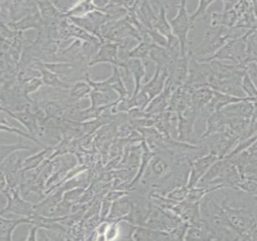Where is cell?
Listing matches in <instances>:
<instances>
[{"instance_id": "ffe728a7", "label": "cell", "mask_w": 257, "mask_h": 241, "mask_svg": "<svg viewBox=\"0 0 257 241\" xmlns=\"http://www.w3.org/2000/svg\"><path fill=\"white\" fill-rule=\"evenodd\" d=\"M96 11H102L94 2H78L65 14L66 18H81Z\"/></svg>"}, {"instance_id": "8d00e7d4", "label": "cell", "mask_w": 257, "mask_h": 241, "mask_svg": "<svg viewBox=\"0 0 257 241\" xmlns=\"http://www.w3.org/2000/svg\"><path fill=\"white\" fill-rule=\"evenodd\" d=\"M255 199H256V202H257V198H255Z\"/></svg>"}, {"instance_id": "2e32d148", "label": "cell", "mask_w": 257, "mask_h": 241, "mask_svg": "<svg viewBox=\"0 0 257 241\" xmlns=\"http://www.w3.org/2000/svg\"><path fill=\"white\" fill-rule=\"evenodd\" d=\"M43 26L44 23L39 12L24 17V18L12 24L10 27L16 32L23 33V32L30 30V29L41 30Z\"/></svg>"}, {"instance_id": "6da1fadb", "label": "cell", "mask_w": 257, "mask_h": 241, "mask_svg": "<svg viewBox=\"0 0 257 241\" xmlns=\"http://www.w3.org/2000/svg\"><path fill=\"white\" fill-rule=\"evenodd\" d=\"M238 29L228 28L225 27H211L209 26L206 30L203 40L197 48V51L193 54L195 57H200L199 58H205L213 55L216 51H218L223 45L232 39H236L240 35Z\"/></svg>"}, {"instance_id": "f546056e", "label": "cell", "mask_w": 257, "mask_h": 241, "mask_svg": "<svg viewBox=\"0 0 257 241\" xmlns=\"http://www.w3.org/2000/svg\"><path fill=\"white\" fill-rule=\"evenodd\" d=\"M241 86L247 98L257 99V89L247 70L241 79Z\"/></svg>"}, {"instance_id": "74e56055", "label": "cell", "mask_w": 257, "mask_h": 241, "mask_svg": "<svg viewBox=\"0 0 257 241\" xmlns=\"http://www.w3.org/2000/svg\"><path fill=\"white\" fill-rule=\"evenodd\" d=\"M0 3H1V2H0ZM0 12H1V9H0Z\"/></svg>"}, {"instance_id": "5b68a950", "label": "cell", "mask_w": 257, "mask_h": 241, "mask_svg": "<svg viewBox=\"0 0 257 241\" xmlns=\"http://www.w3.org/2000/svg\"><path fill=\"white\" fill-rule=\"evenodd\" d=\"M120 43L118 42H102L98 48V51L89 60L90 66H95L99 63H110L113 66L124 67V61L119 57Z\"/></svg>"}, {"instance_id": "30bf717a", "label": "cell", "mask_w": 257, "mask_h": 241, "mask_svg": "<svg viewBox=\"0 0 257 241\" xmlns=\"http://www.w3.org/2000/svg\"><path fill=\"white\" fill-rule=\"evenodd\" d=\"M256 101L251 98H247L244 101L230 104L220 110L227 118H242V119H250L253 113V101Z\"/></svg>"}, {"instance_id": "44dd1931", "label": "cell", "mask_w": 257, "mask_h": 241, "mask_svg": "<svg viewBox=\"0 0 257 241\" xmlns=\"http://www.w3.org/2000/svg\"><path fill=\"white\" fill-rule=\"evenodd\" d=\"M113 72L109 78H107L111 89L118 95V101H122L128 98V91L123 83L119 67L114 66Z\"/></svg>"}, {"instance_id": "e575fe53", "label": "cell", "mask_w": 257, "mask_h": 241, "mask_svg": "<svg viewBox=\"0 0 257 241\" xmlns=\"http://www.w3.org/2000/svg\"><path fill=\"white\" fill-rule=\"evenodd\" d=\"M41 228L37 225H32V228H30L29 231V234L27 235V240H37V235L39 231H40Z\"/></svg>"}, {"instance_id": "d590c367", "label": "cell", "mask_w": 257, "mask_h": 241, "mask_svg": "<svg viewBox=\"0 0 257 241\" xmlns=\"http://www.w3.org/2000/svg\"><path fill=\"white\" fill-rule=\"evenodd\" d=\"M6 187H7V182H6V174L1 165L0 166V193L2 192L3 193Z\"/></svg>"}, {"instance_id": "7c38bea8", "label": "cell", "mask_w": 257, "mask_h": 241, "mask_svg": "<svg viewBox=\"0 0 257 241\" xmlns=\"http://www.w3.org/2000/svg\"><path fill=\"white\" fill-rule=\"evenodd\" d=\"M24 224L32 225L31 216L19 219H8L0 214V241H11L15 229Z\"/></svg>"}, {"instance_id": "8fae6325", "label": "cell", "mask_w": 257, "mask_h": 241, "mask_svg": "<svg viewBox=\"0 0 257 241\" xmlns=\"http://www.w3.org/2000/svg\"><path fill=\"white\" fill-rule=\"evenodd\" d=\"M123 60L124 61L123 69L126 72H130L134 81V92L133 96H136L142 90V80L146 74L145 63L143 60L138 59H126Z\"/></svg>"}, {"instance_id": "d6986e66", "label": "cell", "mask_w": 257, "mask_h": 241, "mask_svg": "<svg viewBox=\"0 0 257 241\" xmlns=\"http://www.w3.org/2000/svg\"><path fill=\"white\" fill-rule=\"evenodd\" d=\"M42 65L60 78L70 76L77 69L76 65L72 62H42Z\"/></svg>"}, {"instance_id": "4dcf8cb0", "label": "cell", "mask_w": 257, "mask_h": 241, "mask_svg": "<svg viewBox=\"0 0 257 241\" xmlns=\"http://www.w3.org/2000/svg\"><path fill=\"white\" fill-rule=\"evenodd\" d=\"M237 189L241 190V192L253 197L257 198V181L256 180H251V179L244 178L241 180L238 185Z\"/></svg>"}, {"instance_id": "5bb4252c", "label": "cell", "mask_w": 257, "mask_h": 241, "mask_svg": "<svg viewBox=\"0 0 257 241\" xmlns=\"http://www.w3.org/2000/svg\"><path fill=\"white\" fill-rule=\"evenodd\" d=\"M72 101L69 99V101H51L45 103L42 108L45 119H60L63 117L68 109L71 107L69 104Z\"/></svg>"}, {"instance_id": "9c48e42d", "label": "cell", "mask_w": 257, "mask_h": 241, "mask_svg": "<svg viewBox=\"0 0 257 241\" xmlns=\"http://www.w3.org/2000/svg\"><path fill=\"white\" fill-rule=\"evenodd\" d=\"M169 77V69H163L156 67L155 73L153 78L142 88L141 92L145 93L152 101L156 97L163 93L166 89V81Z\"/></svg>"}, {"instance_id": "7a4b0ae2", "label": "cell", "mask_w": 257, "mask_h": 241, "mask_svg": "<svg viewBox=\"0 0 257 241\" xmlns=\"http://www.w3.org/2000/svg\"><path fill=\"white\" fill-rule=\"evenodd\" d=\"M172 33L179 41L181 57H187L188 46V35L190 30L194 28V24L190 21V15L187 9V2H180L178 12L169 21Z\"/></svg>"}, {"instance_id": "ba28073f", "label": "cell", "mask_w": 257, "mask_h": 241, "mask_svg": "<svg viewBox=\"0 0 257 241\" xmlns=\"http://www.w3.org/2000/svg\"><path fill=\"white\" fill-rule=\"evenodd\" d=\"M189 62L190 58L187 57H181L173 60L169 69H171V76L168 77V81L170 83L169 87L178 88L185 85L188 76Z\"/></svg>"}, {"instance_id": "4316f807", "label": "cell", "mask_w": 257, "mask_h": 241, "mask_svg": "<svg viewBox=\"0 0 257 241\" xmlns=\"http://www.w3.org/2000/svg\"><path fill=\"white\" fill-rule=\"evenodd\" d=\"M131 211V202L126 198H119L116 201L110 209L108 218L111 219L123 217Z\"/></svg>"}, {"instance_id": "836d02e7", "label": "cell", "mask_w": 257, "mask_h": 241, "mask_svg": "<svg viewBox=\"0 0 257 241\" xmlns=\"http://www.w3.org/2000/svg\"><path fill=\"white\" fill-rule=\"evenodd\" d=\"M84 189L76 188V189H69L63 193V198L69 202L72 203L78 200V198L84 193Z\"/></svg>"}, {"instance_id": "4fadbf2b", "label": "cell", "mask_w": 257, "mask_h": 241, "mask_svg": "<svg viewBox=\"0 0 257 241\" xmlns=\"http://www.w3.org/2000/svg\"><path fill=\"white\" fill-rule=\"evenodd\" d=\"M247 98H236V97L230 96V95H225V94L214 92V91L212 99L205 107V109L209 114H211V113H215V112L220 111V110H223V108L230 105V104L244 101Z\"/></svg>"}, {"instance_id": "603a6c76", "label": "cell", "mask_w": 257, "mask_h": 241, "mask_svg": "<svg viewBox=\"0 0 257 241\" xmlns=\"http://www.w3.org/2000/svg\"><path fill=\"white\" fill-rule=\"evenodd\" d=\"M246 39V66L251 63L257 64V29L247 30Z\"/></svg>"}, {"instance_id": "8992f818", "label": "cell", "mask_w": 257, "mask_h": 241, "mask_svg": "<svg viewBox=\"0 0 257 241\" xmlns=\"http://www.w3.org/2000/svg\"><path fill=\"white\" fill-rule=\"evenodd\" d=\"M218 159L220 158L215 154L208 152L205 155L201 156L196 160L190 162V175H189L187 187L189 189L196 187L201 179L209 169L210 167Z\"/></svg>"}, {"instance_id": "ac0fdd59", "label": "cell", "mask_w": 257, "mask_h": 241, "mask_svg": "<svg viewBox=\"0 0 257 241\" xmlns=\"http://www.w3.org/2000/svg\"><path fill=\"white\" fill-rule=\"evenodd\" d=\"M54 147L46 146L44 149L41 150L36 154L29 156L27 158L22 160L23 172H27V171H33L37 169L45 160L49 158L48 157V154L53 151Z\"/></svg>"}, {"instance_id": "484cf974", "label": "cell", "mask_w": 257, "mask_h": 241, "mask_svg": "<svg viewBox=\"0 0 257 241\" xmlns=\"http://www.w3.org/2000/svg\"><path fill=\"white\" fill-rule=\"evenodd\" d=\"M31 148V147L24 144L21 139L15 144H0V166L12 154L22 150L26 151Z\"/></svg>"}, {"instance_id": "e0dca14e", "label": "cell", "mask_w": 257, "mask_h": 241, "mask_svg": "<svg viewBox=\"0 0 257 241\" xmlns=\"http://www.w3.org/2000/svg\"><path fill=\"white\" fill-rule=\"evenodd\" d=\"M39 69L41 72V78H42V83L45 86L53 88V89H62V90H69L70 89L72 85L65 83L58 75L46 69L42 65V61L39 63Z\"/></svg>"}, {"instance_id": "d4e9b609", "label": "cell", "mask_w": 257, "mask_h": 241, "mask_svg": "<svg viewBox=\"0 0 257 241\" xmlns=\"http://www.w3.org/2000/svg\"><path fill=\"white\" fill-rule=\"evenodd\" d=\"M168 236L167 234L161 231L138 227L135 230L133 237V239L137 240H169Z\"/></svg>"}, {"instance_id": "d6a6232c", "label": "cell", "mask_w": 257, "mask_h": 241, "mask_svg": "<svg viewBox=\"0 0 257 241\" xmlns=\"http://www.w3.org/2000/svg\"><path fill=\"white\" fill-rule=\"evenodd\" d=\"M43 85L42 78H36L24 83V84L21 85V86L24 95L28 97L29 95L39 91Z\"/></svg>"}, {"instance_id": "cb8c5ba5", "label": "cell", "mask_w": 257, "mask_h": 241, "mask_svg": "<svg viewBox=\"0 0 257 241\" xmlns=\"http://www.w3.org/2000/svg\"><path fill=\"white\" fill-rule=\"evenodd\" d=\"M92 90L93 89L91 86L85 79L84 81L76 82L72 85L69 89V99L73 103L78 102L80 100L84 99L86 97L89 96Z\"/></svg>"}, {"instance_id": "7402d4cb", "label": "cell", "mask_w": 257, "mask_h": 241, "mask_svg": "<svg viewBox=\"0 0 257 241\" xmlns=\"http://www.w3.org/2000/svg\"><path fill=\"white\" fill-rule=\"evenodd\" d=\"M154 29L166 37L167 40L174 36L169 21L166 17V6H164V5L161 3L158 13L157 14V20L154 24Z\"/></svg>"}, {"instance_id": "3957f363", "label": "cell", "mask_w": 257, "mask_h": 241, "mask_svg": "<svg viewBox=\"0 0 257 241\" xmlns=\"http://www.w3.org/2000/svg\"><path fill=\"white\" fill-rule=\"evenodd\" d=\"M3 193L6 195L7 203L6 207L0 210V214H15L22 217H30L35 214L34 204L23 198L20 193L19 188L6 187Z\"/></svg>"}, {"instance_id": "f1b7e54d", "label": "cell", "mask_w": 257, "mask_h": 241, "mask_svg": "<svg viewBox=\"0 0 257 241\" xmlns=\"http://www.w3.org/2000/svg\"><path fill=\"white\" fill-rule=\"evenodd\" d=\"M148 169L152 176L159 178L166 174L169 169V164L162 156H153L150 160Z\"/></svg>"}, {"instance_id": "52a82bcc", "label": "cell", "mask_w": 257, "mask_h": 241, "mask_svg": "<svg viewBox=\"0 0 257 241\" xmlns=\"http://www.w3.org/2000/svg\"><path fill=\"white\" fill-rule=\"evenodd\" d=\"M63 193L64 192L59 188L47 195L46 198L34 204L35 214L44 217L54 218L57 205L63 200Z\"/></svg>"}, {"instance_id": "1f68e13d", "label": "cell", "mask_w": 257, "mask_h": 241, "mask_svg": "<svg viewBox=\"0 0 257 241\" xmlns=\"http://www.w3.org/2000/svg\"><path fill=\"white\" fill-rule=\"evenodd\" d=\"M216 1H199L198 3L197 9L191 15H190V21L193 24H195L196 21L201 18H205L207 15L208 9H209L211 5L215 3Z\"/></svg>"}, {"instance_id": "9a60e30c", "label": "cell", "mask_w": 257, "mask_h": 241, "mask_svg": "<svg viewBox=\"0 0 257 241\" xmlns=\"http://www.w3.org/2000/svg\"><path fill=\"white\" fill-rule=\"evenodd\" d=\"M226 126V118L221 112H215L209 114L207 119L206 130L202 135V139H205L210 135L224 131Z\"/></svg>"}, {"instance_id": "83f0119b", "label": "cell", "mask_w": 257, "mask_h": 241, "mask_svg": "<svg viewBox=\"0 0 257 241\" xmlns=\"http://www.w3.org/2000/svg\"><path fill=\"white\" fill-rule=\"evenodd\" d=\"M153 44L148 41H142L127 52L126 59H138L144 60L149 58ZM124 59V60H126Z\"/></svg>"}, {"instance_id": "277c9868", "label": "cell", "mask_w": 257, "mask_h": 241, "mask_svg": "<svg viewBox=\"0 0 257 241\" xmlns=\"http://www.w3.org/2000/svg\"><path fill=\"white\" fill-rule=\"evenodd\" d=\"M0 110L9 115L12 119L21 123L35 139H38V137L44 134L40 121L38 119L36 113L32 110L31 106H27L24 110L20 111H11L3 107H2Z\"/></svg>"}]
</instances>
